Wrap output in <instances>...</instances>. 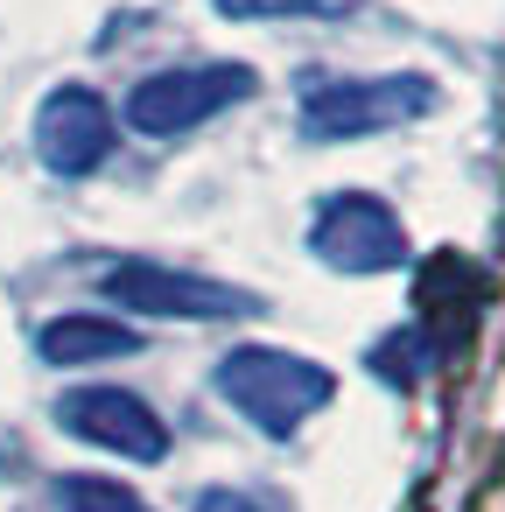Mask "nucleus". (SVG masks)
Masks as SVG:
<instances>
[{"label": "nucleus", "instance_id": "nucleus-1", "mask_svg": "<svg viewBox=\"0 0 505 512\" xmlns=\"http://www.w3.org/2000/svg\"><path fill=\"white\" fill-rule=\"evenodd\" d=\"M211 386H218V400H225L246 428H260V435H274V442L302 435V428L337 400V372L316 365V358H302V351H281V344H232V351L218 358Z\"/></svg>", "mask_w": 505, "mask_h": 512}, {"label": "nucleus", "instance_id": "nucleus-2", "mask_svg": "<svg viewBox=\"0 0 505 512\" xmlns=\"http://www.w3.org/2000/svg\"><path fill=\"white\" fill-rule=\"evenodd\" d=\"M253 92H260L253 64H239V57H197V64L148 71V78L127 92L120 120H127L134 134H148V141H176V134H197V127H211L218 113L246 106Z\"/></svg>", "mask_w": 505, "mask_h": 512}, {"label": "nucleus", "instance_id": "nucleus-3", "mask_svg": "<svg viewBox=\"0 0 505 512\" xmlns=\"http://www.w3.org/2000/svg\"><path fill=\"white\" fill-rule=\"evenodd\" d=\"M435 78L421 71H379V78H323L302 92L295 120L302 141H365V134H393L435 113Z\"/></svg>", "mask_w": 505, "mask_h": 512}, {"label": "nucleus", "instance_id": "nucleus-4", "mask_svg": "<svg viewBox=\"0 0 505 512\" xmlns=\"http://www.w3.org/2000/svg\"><path fill=\"white\" fill-rule=\"evenodd\" d=\"M99 295L134 309V316H176V323H225V316H260V295L169 267V260H113L99 274Z\"/></svg>", "mask_w": 505, "mask_h": 512}, {"label": "nucleus", "instance_id": "nucleus-5", "mask_svg": "<svg viewBox=\"0 0 505 512\" xmlns=\"http://www.w3.org/2000/svg\"><path fill=\"white\" fill-rule=\"evenodd\" d=\"M309 253H316L330 274H351V281L393 274V267L407 260V225H400V211H393L386 197H372V190H330V197L316 204V218H309Z\"/></svg>", "mask_w": 505, "mask_h": 512}, {"label": "nucleus", "instance_id": "nucleus-6", "mask_svg": "<svg viewBox=\"0 0 505 512\" xmlns=\"http://www.w3.org/2000/svg\"><path fill=\"white\" fill-rule=\"evenodd\" d=\"M57 428L71 442H92L127 463H162L169 456V421L134 393V386H71L57 400Z\"/></svg>", "mask_w": 505, "mask_h": 512}, {"label": "nucleus", "instance_id": "nucleus-7", "mask_svg": "<svg viewBox=\"0 0 505 512\" xmlns=\"http://www.w3.org/2000/svg\"><path fill=\"white\" fill-rule=\"evenodd\" d=\"M113 141H120V113H113L92 85H57V92L36 106V155H43V169L64 176V183L106 169Z\"/></svg>", "mask_w": 505, "mask_h": 512}, {"label": "nucleus", "instance_id": "nucleus-8", "mask_svg": "<svg viewBox=\"0 0 505 512\" xmlns=\"http://www.w3.org/2000/svg\"><path fill=\"white\" fill-rule=\"evenodd\" d=\"M148 337L120 316H50L36 330V358L43 365H113V358H134Z\"/></svg>", "mask_w": 505, "mask_h": 512}, {"label": "nucleus", "instance_id": "nucleus-9", "mask_svg": "<svg viewBox=\"0 0 505 512\" xmlns=\"http://www.w3.org/2000/svg\"><path fill=\"white\" fill-rule=\"evenodd\" d=\"M57 505H64V512H148L141 491H127L120 477H92V470H71V477L57 484Z\"/></svg>", "mask_w": 505, "mask_h": 512}, {"label": "nucleus", "instance_id": "nucleus-10", "mask_svg": "<svg viewBox=\"0 0 505 512\" xmlns=\"http://www.w3.org/2000/svg\"><path fill=\"white\" fill-rule=\"evenodd\" d=\"M211 8L225 22H302V15L323 8V0H211Z\"/></svg>", "mask_w": 505, "mask_h": 512}, {"label": "nucleus", "instance_id": "nucleus-11", "mask_svg": "<svg viewBox=\"0 0 505 512\" xmlns=\"http://www.w3.org/2000/svg\"><path fill=\"white\" fill-rule=\"evenodd\" d=\"M190 512H260L246 491H232V484H211V491H197V505Z\"/></svg>", "mask_w": 505, "mask_h": 512}]
</instances>
